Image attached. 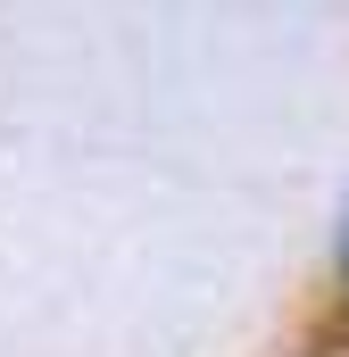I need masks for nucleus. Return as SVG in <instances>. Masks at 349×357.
<instances>
[{"instance_id":"obj_1","label":"nucleus","mask_w":349,"mask_h":357,"mask_svg":"<svg viewBox=\"0 0 349 357\" xmlns=\"http://www.w3.org/2000/svg\"><path fill=\"white\" fill-rule=\"evenodd\" d=\"M341 274H349V233H341Z\"/></svg>"}]
</instances>
